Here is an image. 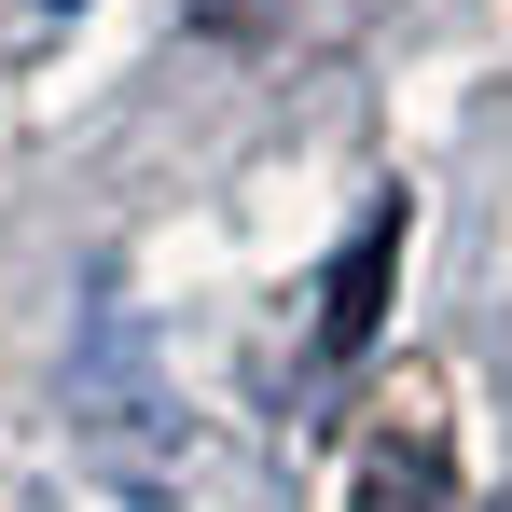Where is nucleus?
Masks as SVG:
<instances>
[{
	"label": "nucleus",
	"mask_w": 512,
	"mask_h": 512,
	"mask_svg": "<svg viewBox=\"0 0 512 512\" xmlns=\"http://www.w3.org/2000/svg\"><path fill=\"white\" fill-rule=\"evenodd\" d=\"M388 250H402V208H374L360 236H346V263H333V319H319V346H374V291H388Z\"/></svg>",
	"instance_id": "nucleus-1"
}]
</instances>
